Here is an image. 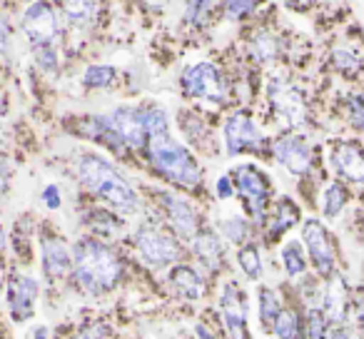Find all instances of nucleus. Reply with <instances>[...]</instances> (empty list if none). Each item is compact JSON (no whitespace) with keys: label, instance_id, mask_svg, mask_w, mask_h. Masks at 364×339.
<instances>
[{"label":"nucleus","instance_id":"f257e3e1","mask_svg":"<svg viewBox=\"0 0 364 339\" xmlns=\"http://www.w3.org/2000/svg\"><path fill=\"white\" fill-rule=\"evenodd\" d=\"M73 277L90 294L110 292L122 277V262L100 240H77L73 247Z\"/></svg>","mask_w":364,"mask_h":339},{"label":"nucleus","instance_id":"f03ea898","mask_svg":"<svg viewBox=\"0 0 364 339\" xmlns=\"http://www.w3.org/2000/svg\"><path fill=\"white\" fill-rule=\"evenodd\" d=\"M77 178L90 193H95L97 198L110 203L120 212H137L140 210V198L130 188V183L100 155H92V152L82 155L77 160Z\"/></svg>","mask_w":364,"mask_h":339},{"label":"nucleus","instance_id":"7ed1b4c3","mask_svg":"<svg viewBox=\"0 0 364 339\" xmlns=\"http://www.w3.org/2000/svg\"><path fill=\"white\" fill-rule=\"evenodd\" d=\"M147 160L157 173L165 175L170 183L180 185V188H198L203 183V173H200L195 157L180 142L172 140L167 132L147 140Z\"/></svg>","mask_w":364,"mask_h":339},{"label":"nucleus","instance_id":"20e7f679","mask_svg":"<svg viewBox=\"0 0 364 339\" xmlns=\"http://www.w3.org/2000/svg\"><path fill=\"white\" fill-rule=\"evenodd\" d=\"M182 90L188 97H195V100L210 102V105H220L225 100V80L220 75V70L210 63H198V65H190L188 70L182 72L180 77Z\"/></svg>","mask_w":364,"mask_h":339},{"label":"nucleus","instance_id":"39448f33","mask_svg":"<svg viewBox=\"0 0 364 339\" xmlns=\"http://www.w3.org/2000/svg\"><path fill=\"white\" fill-rule=\"evenodd\" d=\"M135 247L140 257L145 259L150 267H167V264L177 262L182 257V249L172 235H167L160 227H142L135 235Z\"/></svg>","mask_w":364,"mask_h":339},{"label":"nucleus","instance_id":"423d86ee","mask_svg":"<svg viewBox=\"0 0 364 339\" xmlns=\"http://www.w3.org/2000/svg\"><path fill=\"white\" fill-rule=\"evenodd\" d=\"M235 185H237V193L242 195L252 220L255 222H262L269 198V183L264 178V173H259L255 165H240L235 170Z\"/></svg>","mask_w":364,"mask_h":339},{"label":"nucleus","instance_id":"0eeeda50","mask_svg":"<svg viewBox=\"0 0 364 339\" xmlns=\"http://www.w3.org/2000/svg\"><path fill=\"white\" fill-rule=\"evenodd\" d=\"M302 240H304V244H307V252H309V257H312L317 272L324 274V277H327V274H332V269H334V247H332V237H329V232L324 230V225L319 222V220H314V217L304 220Z\"/></svg>","mask_w":364,"mask_h":339},{"label":"nucleus","instance_id":"6e6552de","mask_svg":"<svg viewBox=\"0 0 364 339\" xmlns=\"http://www.w3.org/2000/svg\"><path fill=\"white\" fill-rule=\"evenodd\" d=\"M23 31L33 41V45H50L58 36V21L53 8L46 0H33L23 13Z\"/></svg>","mask_w":364,"mask_h":339},{"label":"nucleus","instance_id":"1a4fd4ad","mask_svg":"<svg viewBox=\"0 0 364 339\" xmlns=\"http://www.w3.org/2000/svg\"><path fill=\"white\" fill-rule=\"evenodd\" d=\"M225 145L230 155H237L245 150H257L262 145V132L257 130L255 120L247 112H235L225 122Z\"/></svg>","mask_w":364,"mask_h":339},{"label":"nucleus","instance_id":"9d476101","mask_svg":"<svg viewBox=\"0 0 364 339\" xmlns=\"http://www.w3.org/2000/svg\"><path fill=\"white\" fill-rule=\"evenodd\" d=\"M220 307H223L225 329L232 339H247V302H245V292H240L237 284L228 282L220 297Z\"/></svg>","mask_w":364,"mask_h":339},{"label":"nucleus","instance_id":"9b49d317","mask_svg":"<svg viewBox=\"0 0 364 339\" xmlns=\"http://www.w3.org/2000/svg\"><path fill=\"white\" fill-rule=\"evenodd\" d=\"M272 152L277 157V162L282 167H287L292 175H307L309 167H312V150L309 145L297 135H284L279 140H274Z\"/></svg>","mask_w":364,"mask_h":339},{"label":"nucleus","instance_id":"f8f14e48","mask_svg":"<svg viewBox=\"0 0 364 339\" xmlns=\"http://www.w3.org/2000/svg\"><path fill=\"white\" fill-rule=\"evenodd\" d=\"M160 203H162V208H165L170 225L175 227V232L180 235L182 240H193L195 235H198L200 217L188 200L177 198V195H172V193H160Z\"/></svg>","mask_w":364,"mask_h":339},{"label":"nucleus","instance_id":"ddd939ff","mask_svg":"<svg viewBox=\"0 0 364 339\" xmlns=\"http://www.w3.org/2000/svg\"><path fill=\"white\" fill-rule=\"evenodd\" d=\"M36 297H38V282L33 277H13L8 282V307H11V314L16 322L33 317Z\"/></svg>","mask_w":364,"mask_h":339},{"label":"nucleus","instance_id":"4468645a","mask_svg":"<svg viewBox=\"0 0 364 339\" xmlns=\"http://www.w3.org/2000/svg\"><path fill=\"white\" fill-rule=\"evenodd\" d=\"M332 167L349 183H364V152L354 142H339L332 150Z\"/></svg>","mask_w":364,"mask_h":339},{"label":"nucleus","instance_id":"2eb2a0df","mask_svg":"<svg viewBox=\"0 0 364 339\" xmlns=\"http://www.w3.org/2000/svg\"><path fill=\"white\" fill-rule=\"evenodd\" d=\"M73 267V254L65 247L60 237L55 235H46L43 237V272L48 279H60L70 272Z\"/></svg>","mask_w":364,"mask_h":339},{"label":"nucleus","instance_id":"dca6fc26","mask_svg":"<svg viewBox=\"0 0 364 339\" xmlns=\"http://www.w3.org/2000/svg\"><path fill=\"white\" fill-rule=\"evenodd\" d=\"M269 100H272L274 110L289 122V125H299L304 120V102L297 92L284 82H272L269 85Z\"/></svg>","mask_w":364,"mask_h":339},{"label":"nucleus","instance_id":"f3484780","mask_svg":"<svg viewBox=\"0 0 364 339\" xmlns=\"http://www.w3.org/2000/svg\"><path fill=\"white\" fill-rule=\"evenodd\" d=\"M195 254H198V259L205 264L208 269H218L220 264H223V254H225V247L223 242H220V237L215 232H210V230H203V232L195 235Z\"/></svg>","mask_w":364,"mask_h":339},{"label":"nucleus","instance_id":"a211bd4d","mask_svg":"<svg viewBox=\"0 0 364 339\" xmlns=\"http://www.w3.org/2000/svg\"><path fill=\"white\" fill-rule=\"evenodd\" d=\"M170 282H172V287L177 289V294L185 299H198L205 289L203 277H200L193 267H188V264H180V267L172 269Z\"/></svg>","mask_w":364,"mask_h":339},{"label":"nucleus","instance_id":"6ab92c4d","mask_svg":"<svg viewBox=\"0 0 364 339\" xmlns=\"http://www.w3.org/2000/svg\"><path fill=\"white\" fill-rule=\"evenodd\" d=\"M297 220H299L297 205H294L292 200L282 198V200H279V205H277V212H274L272 225H269V230H267L269 240H274V237H279L282 232H287V230L292 227Z\"/></svg>","mask_w":364,"mask_h":339},{"label":"nucleus","instance_id":"aec40b11","mask_svg":"<svg viewBox=\"0 0 364 339\" xmlns=\"http://www.w3.org/2000/svg\"><path fill=\"white\" fill-rule=\"evenodd\" d=\"M68 21L75 26H90L97 16V0H60Z\"/></svg>","mask_w":364,"mask_h":339},{"label":"nucleus","instance_id":"412c9836","mask_svg":"<svg viewBox=\"0 0 364 339\" xmlns=\"http://www.w3.org/2000/svg\"><path fill=\"white\" fill-rule=\"evenodd\" d=\"M282 314V302L272 289H259V324L272 332L274 322Z\"/></svg>","mask_w":364,"mask_h":339},{"label":"nucleus","instance_id":"4be33fe9","mask_svg":"<svg viewBox=\"0 0 364 339\" xmlns=\"http://www.w3.org/2000/svg\"><path fill=\"white\" fill-rule=\"evenodd\" d=\"M344 302H347V292L339 279H334L327 287V297H324V314L327 319H342L344 317Z\"/></svg>","mask_w":364,"mask_h":339},{"label":"nucleus","instance_id":"5701e85b","mask_svg":"<svg viewBox=\"0 0 364 339\" xmlns=\"http://www.w3.org/2000/svg\"><path fill=\"white\" fill-rule=\"evenodd\" d=\"M282 264H284V272L289 277H297L307 269V262H304V254H302V244L299 242H287L282 247Z\"/></svg>","mask_w":364,"mask_h":339},{"label":"nucleus","instance_id":"b1692460","mask_svg":"<svg viewBox=\"0 0 364 339\" xmlns=\"http://www.w3.org/2000/svg\"><path fill=\"white\" fill-rule=\"evenodd\" d=\"M237 264L242 267V272L247 274L250 279H259V274H262V257H259V249L255 247V244L240 247Z\"/></svg>","mask_w":364,"mask_h":339},{"label":"nucleus","instance_id":"393cba45","mask_svg":"<svg viewBox=\"0 0 364 339\" xmlns=\"http://www.w3.org/2000/svg\"><path fill=\"white\" fill-rule=\"evenodd\" d=\"M344 203H347V193H344V188L342 185H329L327 190H324V195H322V212H324V217H337L339 212H342V208H344Z\"/></svg>","mask_w":364,"mask_h":339},{"label":"nucleus","instance_id":"a878e982","mask_svg":"<svg viewBox=\"0 0 364 339\" xmlns=\"http://www.w3.org/2000/svg\"><path fill=\"white\" fill-rule=\"evenodd\" d=\"M299 332H302V324H299V317L289 309H282V314L277 317L272 327V334L277 339H297Z\"/></svg>","mask_w":364,"mask_h":339},{"label":"nucleus","instance_id":"bb28decb","mask_svg":"<svg viewBox=\"0 0 364 339\" xmlns=\"http://www.w3.org/2000/svg\"><path fill=\"white\" fill-rule=\"evenodd\" d=\"M115 80V68L112 65H90L82 75V85L97 90V87H107Z\"/></svg>","mask_w":364,"mask_h":339},{"label":"nucleus","instance_id":"cd10ccee","mask_svg":"<svg viewBox=\"0 0 364 339\" xmlns=\"http://www.w3.org/2000/svg\"><path fill=\"white\" fill-rule=\"evenodd\" d=\"M220 230H223V235L230 240V242H245L247 240V235H250V225H247V220L245 217H228V220H223L220 222Z\"/></svg>","mask_w":364,"mask_h":339},{"label":"nucleus","instance_id":"c85d7f7f","mask_svg":"<svg viewBox=\"0 0 364 339\" xmlns=\"http://www.w3.org/2000/svg\"><path fill=\"white\" fill-rule=\"evenodd\" d=\"M307 337L309 339H324L327 337V314L322 307L309 309L307 314Z\"/></svg>","mask_w":364,"mask_h":339},{"label":"nucleus","instance_id":"c756f323","mask_svg":"<svg viewBox=\"0 0 364 339\" xmlns=\"http://www.w3.org/2000/svg\"><path fill=\"white\" fill-rule=\"evenodd\" d=\"M210 11H213V3H210V0H193L190 8L185 11V21L193 23V26H205Z\"/></svg>","mask_w":364,"mask_h":339},{"label":"nucleus","instance_id":"7c9ffc66","mask_svg":"<svg viewBox=\"0 0 364 339\" xmlns=\"http://www.w3.org/2000/svg\"><path fill=\"white\" fill-rule=\"evenodd\" d=\"M36 60L46 72L58 70V53L53 45H36Z\"/></svg>","mask_w":364,"mask_h":339},{"label":"nucleus","instance_id":"2f4dec72","mask_svg":"<svg viewBox=\"0 0 364 339\" xmlns=\"http://www.w3.org/2000/svg\"><path fill=\"white\" fill-rule=\"evenodd\" d=\"M90 225H92V230H95V232H102V235H112L117 227H120V222H117V220L112 217V215H107V212H92Z\"/></svg>","mask_w":364,"mask_h":339},{"label":"nucleus","instance_id":"473e14b6","mask_svg":"<svg viewBox=\"0 0 364 339\" xmlns=\"http://www.w3.org/2000/svg\"><path fill=\"white\" fill-rule=\"evenodd\" d=\"M255 8V0H225V13H228V18H232V21H240V18L250 16Z\"/></svg>","mask_w":364,"mask_h":339},{"label":"nucleus","instance_id":"72a5a7b5","mask_svg":"<svg viewBox=\"0 0 364 339\" xmlns=\"http://www.w3.org/2000/svg\"><path fill=\"white\" fill-rule=\"evenodd\" d=\"M334 65H337V70L354 72L359 68V58L354 53H349L347 48H337L334 50Z\"/></svg>","mask_w":364,"mask_h":339},{"label":"nucleus","instance_id":"f704fd0d","mask_svg":"<svg viewBox=\"0 0 364 339\" xmlns=\"http://www.w3.org/2000/svg\"><path fill=\"white\" fill-rule=\"evenodd\" d=\"M349 122L357 130L364 132V95H352L349 97Z\"/></svg>","mask_w":364,"mask_h":339},{"label":"nucleus","instance_id":"c9c22d12","mask_svg":"<svg viewBox=\"0 0 364 339\" xmlns=\"http://www.w3.org/2000/svg\"><path fill=\"white\" fill-rule=\"evenodd\" d=\"M105 337H107V324L92 322V324H87V327L82 329L75 339H105Z\"/></svg>","mask_w":364,"mask_h":339},{"label":"nucleus","instance_id":"e433bc0d","mask_svg":"<svg viewBox=\"0 0 364 339\" xmlns=\"http://www.w3.org/2000/svg\"><path fill=\"white\" fill-rule=\"evenodd\" d=\"M255 55H257V60H269V58L274 55L272 50V43H269V38H257V43H255Z\"/></svg>","mask_w":364,"mask_h":339},{"label":"nucleus","instance_id":"4c0bfd02","mask_svg":"<svg viewBox=\"0 0 364 339\" xmlns=\"http://www.w3.org/2000/svg\"><path fill=\"white\" fill-rule=\"evenodd\" d=\"M43 203H46L50 210H58V208H60V193H58L55 185H48V188L43 190Z\"/></svg>","mask_w":364,"mask_h":339},{"label":"nucleus","instance_id":"58836bf2","mask_svg":"<svg viewBox=\"0 0 364 339\" xmlns=\"http://www.w3.org/2000/svg\"><path fill=\"white\" fill-rule=\"evenodd\" d=\"M8 178H11V167H8L6 155L0 152V198H3L6 190H8Z\"/></svg>","mask_w":364,"mask_h":339},{"label":"nucleus","instance_id":"ea45409f","mask_svg":"<svg viewBox=\"0 0 364 339\" xmlns=\"http://www.w3.org/2000/svg\"><path fill=\"white\" fill-rule=\"evenodd\" d=\"M232 193H235V190H232V180H230L228 175H225V178H220L218 180V198L220 200H230V198H232Z\"/></svg>","mask_w":364,"mask_h":339},{"label":"nucleus","instance_id":"a19ab883","mask_svg":"<svg viewBox=\"0 0 364 339\" xmlns=\"http://www.w3.org/2000/svg\"><path fill=\"white\" fill-rule=\"evenodd\" d=\"M195 334H198V339H215L213 334H210V329L203 327V324H198V327H195Z\"/></svg>","mask_w":364,"mask_h":339},{"label":"nucleus","instance_id":"79ce46f5","mask_svg":"<svg viewBox=\"0 0 364 339\" xmlns=\"http://www.w3.org/2000/svg\"><path fill=\"white\" fill-rule=\"evenodd\" d=\"M357 322H359V327H362V332H364V299L359 302V307H357Z\"/></svg>","mask_w":364,"mask_h":339},{"label":"nucleus","instance_id":"37998d69","mask_svg":"<svg viewBox=\"0 0 364 339\" xmlns=\"http://www.w3.org/2000/svg\"><path fill=\"white\" fill-rule=\"evenodd\" d=\"M36 339H48V329L46 327H38L36 329Z\"/></svg>","mask_w":364,"mask_h":339},{"label":"nucleus","instance_id":"c03bdc74","mask_svg":"<svg viewBox=\"0 0 364 339\" xmlns=\"http://www.w3.org/2000/svg\"><path fill=\"white\" fill-rule=\"evenodd\" d=\"M332 339H352V337H349V334H344V332H334Z\"/></svg>","mask_w":364,"mask_h":339},{"label":"nucleus","instance_id":"a18cd8bd","mask_svg":"<svg viewBox=\"0 0 364 339\" xmlns=\"http://www.w3.org/2000/svg\"><path fill=\"white\" fill-rule=\"evenodd\" d=\"M3 244H6V232H3V225H0V249H3Z\"/></svg>","mask_w":364,"mask_h":339}]
</instances>
